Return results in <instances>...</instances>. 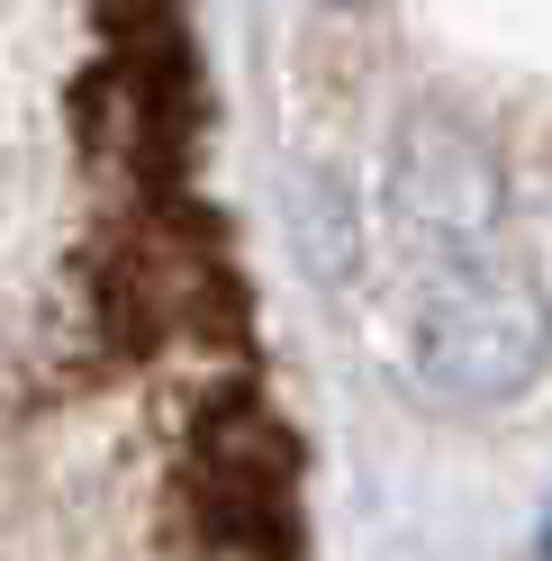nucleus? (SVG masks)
Listing matches in <instances>:
<instances>
[{"label":"nucleus","mask_w":552,"mask_h":561,"mask_svg":"<svg viewBox=\"0 0 552 561\" xmlns=\"http://www.w3.org/2000/svg\"><path fill=\"white\" fill-rule=\"evenodd\" d=\"M0 561H308L191 0H0Z\"/></svg>","instance_id":"f257e3e1"},{"label":"nucleus","mask_w":552,"mask_h":561,"mask_svg":"<svg viewBox=\"0 0 552 561\" xmlns=\"http://www.w3.org/2000/svg\"><path fill=\"white\" fill-rule=\"evenodd\" d=\"M318 10H363V0H318Z\"/></svg>","instance_id":"f03ea898"},{"label":"nucleus","mask_w":552,"mask_h":561,"mask_svg":"<svg viewBox=\"0 0 552 561\" xmlns=\"http://www.w3.org/2000/svg\"><path fill=\"white\" fill-rule=\"evenodd\" d=\"M543 561H552V516H543Z\"/></svg>","instance_id":"7ed1b4c3"}]
</instances>
